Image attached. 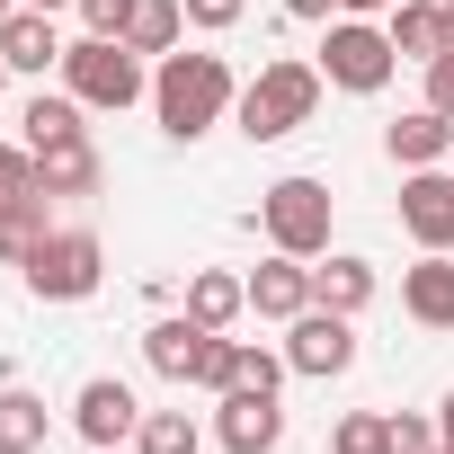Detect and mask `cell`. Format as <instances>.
<instances>
[{"label": "cell", "mask_w": 454, "mask_h": 454, "mask_svg": "<svg viewBox=\"0 0 454 454\" xmlns=\"http://www.w3.org/2000/svg\"><path fill=\"white\" fill-rule=\"evenodd\" d=\"M286 10H294V19H330V10H339V0H286Z\"/></svg>", "instance_id": "33"}, {"label": "cell", "mask_w": 454, "mask_h": 454, "mask_svg": "<svg viewBox=\"0 0 454 454\" xmlns=\"http://www.w3.org/2000/svg\"><path fill=\"white\" fill-rule=\"evenodd\" d=\"M0 90H10V63H0Z\"/></svg>", "instance_id": "37"}, {"label": "cell", "mask_w": 454, "mask_h": 454, "mask_svg": "<svg viewBox=\"0 0 454 454\" xmlns=\"http://www.w3.org/2000/svg\"><path fill=\"white\" fill-rule=\"evenodd\" d=\"M143 356H152L169 383L232 392V339H223V330H205L196 312H178V321H152V330H143Z\"/></svg>", "instance_id": "3"}, {"label": "cell", "mask_w": 454, "mask_h": 454, "mask_svg": "<svg viewBox=\"0 0 454 454\" xmlns=\"http://www.w3.org/2000/svg\"><path fill=\"white\" fill-rule=\"evenodd\" d=\"M436 454H454V445H436Z\"/></svg>", "instance_id": "39"}, {"label": "cell", "mask_w": 454, "mask_h": 454, "mask_svg": "<svg viewBox=\"0 0 454 454\" xmlns=\"http://www.w3.org/2000/svg\"><path fill=\"white\" fill-rule=\"evenodd\" d=\"M383 143H392V160H401V169H436V160L454 152V116L419 107V116H401V125H392Z\"/></svg>", "instance_id": "17"}, {"label": "cell", "mask_w": 454, "mask_h": 454, "mask_svg": "<svg viewBox=\"0 0 454 454\" xmlns=\"http://www.w3.org/2000/svg\"><path fill=\"white\" fill-rule=\"evenodd\" d=\"M232 63L223 54H160V81H152V107H160V134L196 143L205 125H223V107H232Z\"/></svg>", "instance_id": "1"}, {"label": "cell", "mask_w": 454, "mask_h": 454, "mask_svg": "<svg viewBox=\"0 0 454 454\" xmlns=\"http://www.w3.org/2000/svg\"><path fill=\"white\" fill-rule=\"evenodd\" d=\"M232 107H241V134H250V143H286V134L312 125V107H321V63H268Z\"/></svg>", "instance_id": "2"}, {"label": "cell", "mask_w": 454, "mask_h": 454, "mask_svg": "<svg viewBox=\"0 0 454 454\" xmlns=\"http://www.w3.org/2000/svg\"><path fill=\"white\" fill-rule=\"evenodd\" d=\"M427 107H436V116H454V45H445V54H427Z\"/></svg>", "instance_id": "30"}, {"label": "cell", "mask_w": 454, "mask_h": 454, "mask_svg": "<svg viewBox=\"0 0 454 454\" xmlns=\"http://www.w3.org/2000/svg\"><path fill=\"white\" fill-rule=\"evenodd\" d=\"M0 63H10V72H63L54 10H10V19H0Z\"/></svg>", "instance_id": "13"}, {"label": "cell", "mask_w": 454, "mask_h": 454, "mask_svg": "<svg viewBox=\"0 0 454 454\" xmlns=\"http://www.w3.org/2000/svg\"><path fill=\"white\" fill-rule=\"evenodd\" d=\"M286 365L294 374H348L356 365V330H348V312H330V303H312V312H294L286 321Z\"/></svg>", "instance_id": "8"}, {"label": "cell", "mask_w": 454, "mask_h": 454, "mask_svg": "<svg viewBox=\"0 0 454 454\" xmlns=\"http://www.w3.org/2000/svg\"><path fill=\"white\" fill-rule=\"evenodd\" d=\"M339 10L348 19H374V10H401V0H339Z\"/></svg>", "instance_id": "32"}, {"label": "cell", "mask_w": 454, "mask_h": 454, "mask_svg": "<svg viewBox=\"0 0 454 454\" xmlns=\"http://www.w3.org/2000/svg\"><path fill=\"white\" fill-rule=\"evenodd\" d=\"M19 125H27V152H54V143L90 134V125H81V98H72V90H63V98H27V116H19Z\"/></svg>", "instance_id": "21"}, {"label": "cell", "mask_w": 454, "mask_h": 454, "mask_svg": "<svg viewBox=\"0 0 454 454\" xmlns=\"http://www.w3.org/2000/svg\"><path fill=\"white\" fill-rule=\"evenodd\" d=\"M187 27V0H134V19H125V45L134 54H169Z\"/></svg>", "instance_id": "20"}, {"label": "cell", "mask_w": 454, "mask_h": 454, "mask_svg": "<svg viewBox=\"0 0 454 454\" xmlns=\"http://www.w3.org/2000/svg\"><path fill=\"white\" fill-rule=\"evenodd\" d=\"M401 303H410V321L454 330V259H445V250H427L419 268H401Z\"/></svg>", "instance_id": "14"}, {"label": "cell", "mask_w": 454, "mask_h": 454, "mask_svg": "<svg viewBox=\"0 0 454 454\" xmlns=\"http://www.w3.org/2000/svg\"><path fill=\"white\" fill-rule=\"evenodd\" d=\"M187 312H196L205 330H232V321L250 312V277H232V268H196V277H187Z\"/></svg>", "instance_id": "15"}, {"label": "cell", "mask_w": 454, "mask_h": 454, "mask_svg": "<svg viewBox=\"0 0 454 454\" xmlns=\"http://www.w3.org/2000/svg\"><path fill=\"white\" fill-rule=\"evenodd\" d=\"M134 454H196V419H187V410H143Z\"/></svg>", "instance_id": "24"}, {"label": "cell", "mask_w": 454, "mask_h": 454, "mask_svg": "<svg viewBox=\"0 0 454 454\" xmlns=\"http://www.w3.org/2000/svg\"><path fill=\"white\" fill-rule=\"evenodd\" d=\"M72 419H81V436H90V445H116V436H134V427H143V401H134L116 374H98V383H81Z\"/></svg>", "instance_id": "12"}, {"label": "cell", "mask_w": 454, "mask_h": 454, "mask_svg": "<svg viewBox=\"0 0 454 454\" xmlns=\"http://www.w3.org/2000/svg\"><path fill=\"white\" fill-rule=\"evenodd\" d=\"M63 90L81 107H134L143 98V54L125 36H81V45H63Z\"/></svg>", "instance_id": "4"}, {"label": "cell", "mask_w": 454, "mask_h": 454, "mask_svg": "<svg viewBox=\"0 0 454 454\" xmlns=\"http://www.w3.org/2000/svg\"><path fill=\"white\" fill-rule=\"evenodd\" d=\"M259 223H268L277 250L321 259V250H330V187H321V178H277V187L259 196Z\"/></svg>", "instance_id": "6"}, {"label": "cell", "mask_w": 454, "mask_h": 454, "mask_svg": "<svg viewBox=\"0 0 454 454\" xmlns=\"http://www.w3.org/2000/svg\"><path fill=\"white\" fill-rule=\"evenodd\" d=\"M312 303H330V312H348V321H356V312H365V303H374V268H365V259H348V250H339V259H330V268H312Z\"/></svg>", "instance_id": "18"}, {"label": "cell", "mask_w": 454, "mask_h": 454, "mask_svg": "<svg viewBox=\"0 0 454 454\" xmlns=\"http://www.w3.org/2000/svg\"><path fill=\"white\" fill-rule=\"evenodd\" d=\"M125 19H134V0H81V27L90 36H125Z\"/></svg>", "instance_id": "29"}, {"label": "cell", "mask_w": 454, "mask_h": 454, "mask_svg": "<svg viewBox=\"0 0 454 454\" xmlns=\"http://www.w3.org/2000/svg\"><path fill=\"white\" fill-rule=\"evenodd\" d=\"M392 27H365V19H339L330 27V45H321V81L330 90H356V98H374L383 81H392Z\"/></svg>", "instance_id": "7"}, {"label": "cell", "mask_w": 454, "mask_h": 454, "mask_svg": "<svg viewBox=\"0 0 454 454\" xmlns=\"http://www.w3.org/2000/svg\"><path fill=\"white\" fill-rule=\"evenodd\" d=\"M330 454H383V419L374 410H348L339 436H330Z\"/></svg>", "instance_id": "28"}, {"label": "cell", "mask_w": 454, "mask_h": 454, "mask_svg": "<svg viewBox=\"0 0 454 454\" xmlns=\"http://www.w3.org/2000/svg\"><path fill=\"white\" fill-rule=\"evenodd\" d=\"M98 277H107L98 232H45L27 250V294L36 303H81V294H98Z\"/></svg>", "instance_id": "5"}, {"label": "cell", "mask_w": 454, "mask_h": 454, "mask_svg": "<svg viewBox=\"0 0 454 454\" xmlns=\"http://www.w3.org/2000/svg\"><path fill=\"white\" fill-rule=\"evenodd\" d=\"M10 10H19V0H0V19H10Z\"/></svg>", "instance_id": "36"}, {"label": "cell", "mask_w": 454, "mask_h": 454, "mask_svg": "<svg viewBox=\"0 0 454 454\" xmlns=\"http://www.w3.org/2000/svg\"><path fill=\"white\" fill-rule=\"evenodd\" d=\"M436 445H445V427H427V419H410V410L383 419V454H436Z\"/></svg>", "instance_id": "27"}, {"label": "cell", "mask_w": 454, "mask_h": 454, "mask_svg": "<svg viewBox=\"0 0 454 454\" xmlns=\"http://www.w3.org/2000/svg\"><path fill=\"white\" fill-rule=\"evenodd\" d=\"M19 10H72V0H19Z\"/></svg>", "instance_id": "35"}, {"label": "cell", "mask_w": 454, "mask_h": 454, "mask_svg": "<svg viewBox=\"0 0 454 454\" xmlns=\"http://www.w3.org/2000/svg\"><path fill=\"white\" fill-rule=\"evenodd\" d=\"M36 187H45V169H36V152H27V143H19V152L0 143V205H19V196H36Z\"/></svg>", "instance_id": "26"}, {"label": "cell", "mask_w": 454, "mask_h": 454, "mask_svg": "<svg viewBox=\"0 0 454 454\" xmlns=\"http://www.w3.org/2000/svg\"><path fill=\"white\" fill-rule=\"evenodd\" d=\"M436 427H445V445H454V392H445V410H436Z\"/></svg>", "instance_id": "34"}, {"label": "cell", "mask_w": 454, "mask_h": 454, "mask_svg": "<svg viewBox=\"0 0 454 454\" xmlns=\"http://www.w3.org/2000/svg\"><path fill=\"white\" fill-rule=\"evenodd\" d=\"M36 169H45V196H90V187H98V152H90V134L36 152Z\"/></svg>", "instance_id": "19"}, {"label": "cell", "mask_w": 454, "mask_h": 454, "mask_svg": "<svg viewBox=\"0 0 454 454\" xmlns=\"http://www.w3.org/2000/svg\"><path fill=\"white\" fill-rule=\"evenodd\" d=\"M250 0H187V27H241Z\"/></svg>", "instance_id": "31"}, {"label": "cell", "mask_w": 454, "mask_h": 454, "mask_svg": "<svg viewBox=\"0 0 454 454\" xmlns=\"http://www.w3.org/2000/svg\"><path fill=\"white\" fill-rule=\"evenodd\" d=\"M445 19H454V0H445Z\"/></svg>", "instance_id": "38"}, {"label": "cell", "mask_w": 454, "mask_h": 454, "mask_svg": "<svg viewBox=\"0 0 454 454\" xmlns=\"http://www.w3.org/2000/svg\"><path fill=\"white\" fill-rule=\"evenodd\" d=\"M214 436H223V454H277V436H286V410H277V392H223V419H214Z\"/></svg>", "instance_id": "10"}, {"label": "cell", "mask_w": 454, "mask_h": 454, "mask_svg": "<svg viewBox=\"0 0 454 454\" xmlns=\"http://www.w3.org/2000/svg\"><path fill=\"white\" fill-rule=\"evenodd\" d=\"M0 454H45V401L0 392Z\"/></svg>", "instance_id": "22"}, {"label": "cell", "mask_w": 454, "mask_h": 454, "mask_svg": "<svg viewBox=\"0 0 454 454\" xmlns=\"http://www.w3.org/2000/svg\"><path fill=\"white\" fill-rule=\"evenodd\" d=\"M54 232V223H45V187L36 196H19V205H0V259H19L27 268V250Z\"/></svg>", "instance_id": "23"}, {"label": "cell", "mask_w": 454, "mask_h": 454, "mask_svg": "<svg viewBox=\"0 0 454 454\" xmlns=\"http://www.w3.org/2000/svg\"><path fill=\"white\" fill-rule=\"evenodd\" d=\"M286 374H294L286 356H268V348H241V339H232V392H277Z\"/></svg>", "instance_id": "25"}, {"label": "cell", "mask_w": 454, "mask_h": 454, "mask_svg": "<svg viewBox=\"0 0 454 454\" xmlns=\"http://www.w3.org/2000/svg\"><path fill=\"white\" fill-rule=\"evenodd\" d=\"M250 312H259V321H294V312H312V268H303L294 250H277L268 268H250Z\"/></svg>", "instance_id": "11"}, {"label": "cell", "mask_w": 454, "mask_h": 454, "mask_svg": "<svg viewBox=\"0 0 454 454\" xmlns=\"http://www.w3.org/2000/svg\"><path fill=\"white\" fill-rule=\"evenodd\" d=\"M401 232L419 250H454V178L445 169H410L401 187Z\"/></svg>", "instance_id": "9"}, {"label": "cell", "mask_w": 454, "mask_h": 454, "mask_svg": "<svg viewBox=\"0 0 454 454\" xmlns=\"http://www.w3.org/2000/svg\"><path fill=\"white\" fill-rule=\"evenodd\" d=\"M445 45H454V19H445V0H401V10H392V54L427 63V54H445Z\"/></svg>", "instance_id": "16"}]
</instances>
